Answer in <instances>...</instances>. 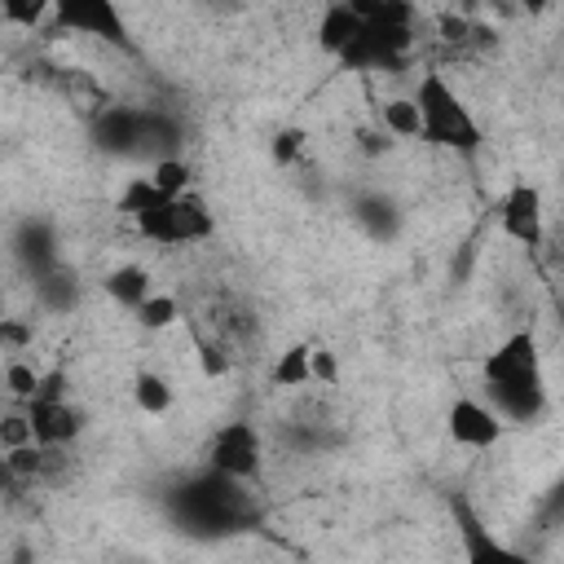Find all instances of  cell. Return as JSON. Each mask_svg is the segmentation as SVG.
<instances>
[{"mask_svg":"<svg viewBox=\"0 0 564 564\" xmlns=\"http://www.w3.org/2000/svg\"><path fill=\"white\" fill-rule=\"evenodd\" d=\"M485 397L502 414V423H529L546 405V383H542V352L533 330H511L498 348L485 352L480 361Z\"/></svg>","mask_w":564,"mask_h":564,"instance_id":"1","label":"cell"},{"mask_svg":"<svg viewBox=\"0 0 564 564\" xmlns=\"http://www.w3.org/2000/svg\"><path fill=\"white\" fill-rule=\"evenodd\" d=\"M414 106L423 115V137L427 145L436 150H454V154H476L485 132L476 123V115L467 110V101L458 97V88L441 75V70H427L414 88Z\"/></svg>","mask_w":564,"mask_h":564,"instance_id":"2","label":"cell"},{"mask_svg":"<svg viewBox=\"0 0 564 564\" xmlns=\"http://www.w3.org/2000/svg\"><path fill=\"white\" fill-rule=\"evenodd\" d=\"M132 225H137V234H141L145 242H159V247H189V242L212 238L216 216L207 212V203H203L198 194H185V198L163 203L159 212H150V216L132 220Z\"/></svg>","mask_w":564,"mask_h":564,"instance_id":"3","label":"cell"},{"mask_svg":"<svg viewBox=\"0 0 564 564\" xmlns=\"http://www.w3.org/2000/svg\"><path fill=\"white\" fill-rule=\"evenodd\" d=\"M207 463H212L216 476H229L238 485L256 480L264 471V441H260L256 423H247V419L220 423L207 441Z\"/></svg>","mask_w":564,"mask_h":564,"instance_id":"4","label":"cell"},{"mask_svg":"<svg viewBox=\"0 0 564 564\" xmlns=\"http://www.w3.org/2000/svg\"><path fill=\"white\" fill-rule=\"evenodd\" d=\"M498 229L516 242V247H542L546 238V203L542 189L533 181H511V189L498 203Z\"/></svg>","mask_w":564,"mask_h":564,"instance_id":"5","label":"cell"},{"mask_svg":"<svg viewBox=\"0 0 564 564\" xmlns=\"http://www.w3.org/2000/svg\"><path fill=\"white\" fill-rule=\"evenodd\" d=\"M445 432L454 445L463 449H489L502 441L507 423L502 414L489 405V401H476V397H454L449 410H445Z\"/></svg>","mask_w":564,"mask_h":564,"instance_id":"6","label":"cell"},{"mask_svg":"<svg viewBox=\"0 0 564 564\" xmlns=\"http://www.w3.org/2000/svg\"><path fill=\"white\" fill-rule=\"evenodd\" d=\"M454 524L463 538V564H533L529 555H520L516 546L494 538V529L480 516H471L467 502H454Z\"/></svg>","mask_w":564,"mask_h":564,"instance_id":"7","label":"cell"},{"mask_svg":"<svg viewBox=\"0 0 564 564\" xmlns=\"http://www.w3.org/2000/svg\"><path fill=\"white\" fill-rule=\"evenodd\" d=\"M26 414L35 423V441L40 445H70L84 432V410L70 405V397H35L26 401Z\"/></svg>","mask_w":564,"mask_h":564,"instance_id":"8","label":"cell"},{"mask_svg":"<svg viewBox=\"0 0 564 564\" xmlns=\"http://www.w3.org/2000/svg\"><path fill=\"white\" fill-rule=\"evenodd\" d=\"M53 18H57L62 26H75V31H84V35H97V40H110V44L128 48V31H123L119 13H115L110 4H101V0L57 4V9H53Z\"/></svg>","mask_w":564,"mask_h":564,"instance_id":"9","label":"cell"},{"mask_svg":"<svg viewBox=\"0 0 564 564\" xmlns=\"http://www.w3.org/2000/svg\"><path fill=\"white\" fill-rule=\"evenodd\" d=\"M361 31H366V22H361V13L352 4H326L317 13V48L330 53L335 62L348 57V48L361 40Z\"/></svg>","mask_w":564,"mask_h":564,"instance_id":"10","label":"cell"},{"mask_svg":"<svg viewBox=\"0 0 564 564\" xmlns=\"http://www.w3.org/2000/svg\"><path fill=\"white\" fill-rule=\"evenodd\" d=\"M106 295L119 304V308H128V313H137L150 295H154V286H150V269L145 264H119V269H110L106 273Z\"/></svg>","mask_w":564,"mask_h":564,"instance_id":"11","label":"cell"},{"mask_svg":"<svg viewBox=\"0 0 564 564\" xmlns=\"http://www.w3.org/2000/svg\"><path fill=\"white\" fill-rule=\"evenodd\" d=\"M172 401H176V388H172V379L167 375H159V370H150V366H141L137 375H132V405L141 410V414H167L172 410Z\"/></svg>","mask_w":564,"mask_h":564,"instance_id":"12","label":"cell"},{"mask_svg":"<svg viewBox=\"0 0 564 564\" xmlns=\"http://www.w3.org/2000/svg\"><path fill=\"white\" fill-rule=\"evenodd\" d=\"M379 128L392 137V141H419L423 137V115L414 106V97H388L379 106Z\"/></svg>","mask_w":564,"mask_h":564,"instance_id":"13","label":"cell"},{"mask_svg":"<svg viewBox=\"0 0 564 564\" xmlns=\"http://www.w3.org/2000/svg\"><path fill=\"white\" fill-rule=\"evenodd\" d=\"M145 176L154 181V189H159L167 203H176V198L194 194V167H189L181 154H163V159H154Z\"/></svg>","mask_w":564,"mask_h":564,"instance_id":"14","label":"cell"},{"mask_svg":"<svg viewBox=\"0 0 564 564\" xmlns=\"http://www.w3.org/2000/svg\"><path fill=\"white\" fill-rule=\"evenodd\" d=\"M273 383L278 388H304L313 383V344H291L273 361Z\"/></svg>","mask_w":564,"mask_h":564,"instance_id":"15","label":"cell"},{"mask_svg":"<svg viewBox=\"0 0 564 564\" xmlns=\"http://www.w3.org/2000/svg\"><path fill=\"white\" fill-rule=\"evenodd\" d=\"M132 322L145 330V335H159V330H172L176 322H181V300L176 295H167V291H154L137 313H132Z\"/></svg>","mask_w":564,"mask_h":564,"instance_id":"16","label":"cell"},{"mask_svg":"<svg viewBox=\"0 0 564 564\" xmlns=\"http://www.w3.org/2000/svg\"><path fill=\"white\" fill-rule=\"evenodd\" d=\"M40 383H44V375L35 370V361H26V357H4V392H9L13 405L35 401V397H40Z\"/></svg>","mask_w":564,"mask_h":564,"instance_id":"17","label":"cell"},{"mask_svg":"<svg viewBox=\"0 0 564 564\" xmlns=\"http://www.w3.org/2000/svg\"><path fill=\"white\" fill-rule=\"evenodd\" d=\"M167 198L154 189V181L150 176H128V185L119 189V212L128 216V220H141V216H150V212H159Z\"/></svg>","mask_w":564,"mask_h":564,"instance_id":"18","label":"cell"},{"mask_svg":"<svg viewBox=\"0 0 564 564\" xmlns=\"http://www.w3.org/2000/svg\"><path fill=\"white\" fill-rule=\"evenodd\" d=\"M304 145H308V132H304V128H278V132L269 137V159H273V167H295L300 154H304Z\"/></svg>","mask_w":564,"mask_h":564,"instance_id":"19","label":"cell"},{"mask_svg":"<svg viewBox=\"0 0 564 564\" xmlns=\"http://www.w3.org/2000/svg\"><path fill=\"white\" fill-rule=\"evenodd\" d=\"M22 445H40V441H35V423H31L26 405H22V410L13 405V410L0 419V449H22Z\"/></svg>","mask_w":564,"mask_h":564,"instance_id":"20","label":"cell"},{"mask_svg":"<svg viewBox=\"0 0 564 564\" xmlns=\"http://www.w3.org/2000/svg\"><path fill=\"white\" fill-rule=\"evenodd\" d=\"M194 357H198V370H203V379H225L229 370H234V357H229V348L225 344H198L194 348Z\"/></svg>","mask_w":564,"mask_h":564,"instance_id":"21","label":"cell"},{"mask_svg":"<svg viewBox=\"0 0 564 564\" xmlns=\"http://www.w3.org/2000/svg\"><path fill=\"white\" fill-rule=\"evenodd\" d=\"M357 220H361L366 229H375V238H388V234L397 229L392 203H383V198H370V203H361V207H357Z\"/></svg>","mask_w":564,"mask_h":564,"instance_id":"22","label":"cell"},{"mask_svg":"<svg viewBox=\"0 0 564 564\" xmlns=\"http://www.w3.org/2000/svg\"><path fill=\"white\" fill-rule=\"evenodd\" d=\"M44 13H48V4H40V0L35 4H22V0H4L0 4V18L4 22H18V26H35Z\"/></svg>","mask_w":564,"mask_h":564,"instance_id":"23","label":"cell"},{"mask_svg":"<svg viewBox=\"0 0 564 564\" xmlns=\"http://www.w3.org/2000/svg\"><path fill=\"white\" fill-rule=\"evenodd\" d=\"M313 383L339 388V357L330 348H313Z\"/></svg>","mask_w":564,"mask_h":564,"instance_id":"24","label":"cell"},{"mask_svg":"<svg viewBox=\"0 0 564 564\" xmlns=\"http://www.w3.org/2000/svg\"><path fill=\"white\" fill-rule=\"evenodd\" d=\"M357 150H361L366 159H379V154H388V150H392V137H388L379 123H370V128H357Z\"/></svg>","mask_w":564,"mask_h":564,"instance_id":"25","label":"cell"},{"mask_svg":"<svg viewBox=\"0 0 564 564\" xmlns=\"http://www.w3.org/2000/svg\"><path fill=\"white\" fill-rule=\"evenodd\" d=\"M560 256H564V234H560Z\"/></svg>","mask_w":564,"mask_h":564,"instance_id":"26","label":"cell"}]
</instances>
